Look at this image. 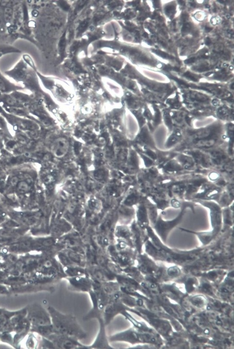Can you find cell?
<instances>
[{"label":"cell","mask_w":234,"mask_h":349,"mask_svg":"<svg viewBox=\"0 0 234 349\" xmlns=\"http://www.w3.org/2000/svg\"><path fill=\"white\" fill-rule=\"evenodd\" d=\"M50 315L52 326L56 333L64 335L75 339H84L87 337L76 316L71 314H64L54 308L49 306L48 308Z\"/></svg>","instance_id":"6da1fadb"},{"label":"cell","mask_w":234,"mask_h":349,"mask_svg":"<svg viewBox=\"0 0 234 349\" xmlns=\"http://www.w3.org/2000/svg\"><path fill=\"white\" fill-rule=\"evenodd\" d=\"M29 319L35 327L50 325L52 324L51 319L48 311L37 304L30 307L29 310Z\"/></svg>","instance_id":"7a4b0ae2"},{"label":"cell","mask_w":234,"mask_h":349,"mask_svg":"<svg viewBox=\"0 0 234 349\" xmlns=\"http://www.w3.org/2000/svg\"><path fill=\"white\" fill-rule=\"evenodd\" d=\"M108 339L110 342L124 341L132 344L139 342H143L145 340L148 341V340L153 341L152 338H149L148 335L143 333V332H139L134 329H129L125 332L112 335Z\"/></svg>","instance_id":"3957f363"},{"label":"cell","mask_w":234,"mask_h":349,"mask_svg":"<svg viewBox=\"0 0 234 349\" xmlns=\"http://www.w3.org/2000/svg\"><path fill=\"white\" fill-rule=\"evenodd\" d=\"M70 287L76 291L89 292L93 288V280L84 276L68 278Z\"/></svg>","instance_id":"277c9868"},{"label":"cell","mask_w":234,"mask_h":349,"mask_svg":"<svg viewBox=\"0 0 234 349\" xmlns=\"http://www.w3.org/2000/svg\"><path fill=\"white\" fill-rule=\"evenodd\" d=\"M100 328L99 332L94 342L91 346H87V348H112L111 346L108 344V341L105 334V326L106 325L104 321L103 318L100 317L98 318Z\"/></svg>","instance_id":"5b68a950"},{"label":"cell","mask_w":234,"mask_h":349,"mask_svg":"<svg viewBox=\"0 0 234 349\" xmlns=\"http://www.w3.org/2000/svg\"><path fill=\"white\" fill-rule=\"evenodd\" d=\"M69 144L66 139L60 138L56 139L52 145V150L57 157H62L68 151Z\"/></svg>","instance_id":"8992f818"},{"label":"cell","mask_w":234,"mask_h":349,"mask_svg":"<svg viewBox=\"0 0 234 349\" xmlns=\"http://www.w3.org/2000/svg\"><path fill=\"white\" fill-rule=\"evenodd\" d=\"M21 89H22L21 87L11 83L0 72V93H7Z\"/></svg>","instance_id":"52a82bcc"},{"label":"cell","mask_w":234,"mask_h":349,"mask_svg":"<svg viewBox=\"0 0 234 349\" xmlns=\"http://www.w3.org/2000/svg\"><path fill=\"white\" fill-rule=\"evenodd\" d=\"M21 51L18 49L6 44L0 43V54L4 55L9 53H19Z\"/></svg>","instance_id":"ba28073f"},{"label":"cell","mask_w":234,"mask_h":349,"mask_svg":"<svg viewBox=\"0 0 234 349\" xmlns=\"http://www.w3.org/2000/svg\"><path fill=\"white\" fill-rule=\"evenodd\" d=\"M214 143V140L212 139L200 140L196 143V146L200 147H209L213 145Z\"/></svg>","instance_id":"9c48e42d"},{"label":"cell","mask_w":234,"mask_h":349,"mask_svg":"<svg viewBox=\"0 0 234 349\" xmlns=\"http://www.w3.org/2000/svg\"><path fill=\"white\" fill-rule=\"evenodd\" d=\"M17 186L18 191L21 193H25L28 191L29 185L27 182L25 181L19 182Z\"/></svg>","instance_id":"30bf717a"},{"label":"cell","mask_w":234,"mask_h":349,"mask_svg":"<svg viewBox=\"0 0 234 349\" xmlns=\"http://www.w3.org/2000/svg\"><path fill=\"white\" fill-rule=\"evenodd\" d=\"M22 59L28 65L30 66V67L35 69L34 64L29 56L28 55H23Z\"/></svg>","instance_id":"8fae6325"},{"label":"cell","mask_w":234,"mask_h":349,"mask_svg":"<svg viewBox=\"0 0 234 349\" xmlns=\"http://www.w3.org/2000/svg\"><path fill=\"white\" fill-rule=\"evenodd\" d=\"M210 131L209 130H204L203 131L198 132V133H196L195 135V137L198 138L206 137L210 134Z\"/></svg>","instance_id":"7c38bea8"},{"label":"cell","mask_w":234,"mask_h":349,"mask_svg":"<svg viewBox=\"0 0 234 349\" xmlns=\"http://www.w3.org/2000/svg\"><path fill=\"white\" fill-rule=\"evenodd\" d=\"M19 182V179L17 176H14L10 180V184L11 186H16Z\"/></svg>","instance_id":"4fadbf2b"},{"label":"cell","mask_w":234,"mask_h":349,"mask_svg":"<svg viewBox=\"0 0 234 349\" xmlns=\"http://www.w3.org/2000/svg\"><path fill=\"white\" fill-rule=\"evenodd\" d=\"M155 53H157L158 55H159V56H162V57H163V58H171V56H169V55H167V53H165V52H163L160 51H158V50H157V51H155Z\"/></svg>","instance_id":"5bb4252c"},{"label":"cell","mask_w":234,"mask_h":349,"mask_svg":"<svg viewBox=\"0 0 234 349\" xmlns=\"http://www.w3.org/2000/svg\"><path fill=\"white\" fill-rule=\"evenodd\" d=\"M184 76H186L187 78H190V79H192V80H194V81H196V80L195 77H194L193 76H192L189 72H186V73H185Z\"/></svg>","instance_id":"9a60e30c"},{"label":"cell","mask_w":234,"mask_h":349,"mask_svg":"<svg viewBox=\"0 0 234 349\" xmlns=\"http://www.w3.org/2000/svg\"><path fill=\"white\" fill-rule=\"evenodd\" d=\"M195 61V58H190V59H189L186 60L185 61V63H186V64H190V63H193L194 62V61Z\"/></svg>","instance_id":"2e32d148"},{"label":"cell","mask_w":234,"mask_h":349,"mask_svg":"<svg viewBox=\"0 0 234 349\" xmlns=\"http://www.w3.org/2000/svg\"><path fill=\"white\" fill-rule=\"evenodd\" d=\"M211 43V41L209 38H207L206 40V44L207 45H209Z\"/></svg>","instance_id":"e0dca14e"},{"label":"cell","mask_w":234,"mask_h":349,"mask_svg":"<svg viewBox=\"0 0 234 349\" xmlns=\"http://www.w3.org/2000/svg\"><path fill=\"white\" fill-rule=\"evenodd\" d=\"M211 30H212V28H208V27H206V29H205L206 31L207 32H209L211 31Z\"/></svg>","instance_id":"ac0fdd59"},{"label":"cell","mask_w":234,"mask_h":349,"mask_svg":"<svg viewBox=\"0 0 234 349\" xmlns=\"http://www.w3.org/2000/svg\"><path fill=\"white\" fill-rule=\"evenodd\" d=\"M174 69L175 71H176V72H179L180 71V69L177 67H174Z\"/></svg>","instance_id":"d6986e66"},{"label":"cell","mask_w":234,"mask_h":349,"mask_svg":"<svg viewBox=\"0 0 234 349\" xmlns=\"http://www.w3.org/2000/svg\"><path fill=\"white\" fill-rule=\"evenodd\" d=\"M3 56V55H1V54H0V58H1Z\"/></svg>","instance_id":"ffe728a7"}]
</instances>
